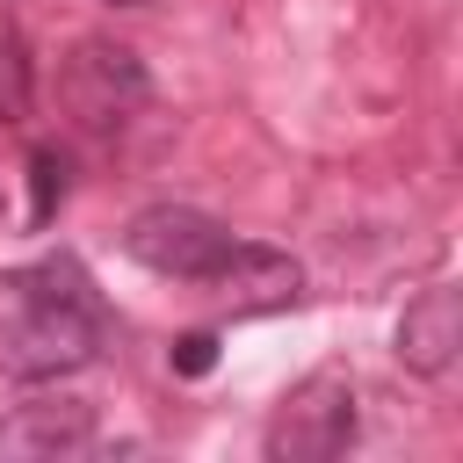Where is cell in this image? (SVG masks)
I'll return each mask as SVG.
<instances>
[{
	"label": "cell",
	"instance_id": "obj_1",
	"mask_svg": "<svg viewBox=\"0 0 463 463\" xmlns=\"http://www.w3.org/2000/svg\"><path fill=\"white\" fill-rule=\"evenodd\" d=\"M14 289H22V304L0 326V369L22 383L87 369L94 340H101V297H94L87 268L72 253H58V260H36L29 275H14Z\"/></svg>",
	"mask_w": 463,
	"mask_h": 463
},
{
	"label": "cell",
	"instance_id": "obj_2",
	"mask_svg": "<svg viewBox=\"0 0 463 463\" xmlns=\"http://www.w3.org/2000/svg\"><path fill=\"white\" fill-rule=\"evenodd\" d=\"M145 94H152V80H145L137 51H123V43L87 36V43H72V58L58 65V101H65V116H72L80 130H94V137H109L116 123H130V116L145 109Z\"/></svg>",
	"mask_w": 463,
	"mask_h": 463
},
{
	"label": "cell",
	"instance_id": "obj_3",
	"mask_svg": "<svg viewBox=\"0 0 463 463\" xmlns=\"http://www.w3.org/2000/svg\"><path fill=\"white\" fill-rule=\"evenodd\" d=\"M354 441V383L340 369H311L268 420V456L275 463H326Z\"/></svg>",
	"mask_w": 463,
	"mask_h": 463
},
{
	"label": "cell",
	"instance_id": "obj_4",
	"mask_svg": "<svg viewBox=\"0 0 463 463\" xmlns=\"http://www.w3.org/2000/svg\"><path fill=\"white\" fill-rule=\"evenodd\" d=\"M224 246H232V232L210 210H188V203H152L123 232V253L152 275H174V282H203L224 260Z\"/></svg>",
	"mask_w": 463,
	"mask_h": 463
},
{
	"label": "cell",
	"instance_id": "obj_5",
	"mask_svg": "<svg viewBox=\"0 0 463 463\" xmlns=\"http://www.w3.org/2000/svg\"><path fill=\"white\" fill-rule=\"evenodd\" d=\"M210 289H217V304L232 311V318H253V311H289L297 297H304V268L289 260V253H275V246H224V260L203 275Z\"/></svg>",
	"mask_w": 463,
	"mask_h": 463
},
{
	"label": "cell",
	"instance_id": "obj_6",
	"mask_svg": "<svg viewBox=\"0 0 463 463\" xmlns=\"http://www.w3.org/2000/svg\"><path fill=\"white\" fill-rule=\"evenodd\" d=\"M94 441V405L80 398H29L0 420V463H51V456H80Z\"/></svg>",
	"mask_w": 463,
	"mask_h": 463
},
{
	"label": "cell",
	"instance_id": "obj_7",
	"mask_svg": "<svg viewBox=\"0 0 463 463\" xmlns=\"http://www.w3.org/2000/svg\"><path fill=\"white\" fill-rule=\"evenodd\" d=\"M456 347H463V297H456L449 282H434V289H420V297L405 304V318H398V362H405L412 376H449Z\"/></svg>",
	"mask_w": 463,
	"mask_h": 463
},
{
	"label": "cell",
	"instance_id": "obj_8",
	"mask_svg": "<svg viewBox=\"0 0 463 463\" xmlns=\"http://www.w3.org/2000/svg\"><path fill=\"white\" fill-rule=\"evenodd\" d=\"M29 109H36V58L22 29L0 22V123H29Z\"/></svg>",
	"mask_w": 463,
	"mask_h": 463
},
{
	"label": "cell",
	"instance_id": "obj_9",
	"mask_svg": "<svg viewBox=\"0 0 463 463\" xmlns=\"http://www.w3.org/2000/svg\"><path fill=\"white\" fill-rule=\"evenodd\" d=\"M29 188H36V224L65 203V159L58 152H29Z\"/></svg>",
	"mask_w": 463,
	"mask_h": 463
},
{
	"label": "cell",
	"instance_id": "obj_10",
	"mask_svg": "<svg viewBox=\"0 0 463 463\" xmlns=\"http://www.w3.org/2000/svg\"><path fill=\"white\" fill-rule=\"evenodd\" d=\"M210 362H217V340H210V333H181V340H174V369H181V376H203Z\"/></svg>",
	"mask_w": 463,
	"mask_h": 463
},
{
	"label": "cell",
	"instance_id": "obj_11",
	"mask_svg": "<svg viewBox=\"0 0 463 463\" xmlns=\"http://www.w3.org/2000/svg\"><path fill=\"white\" fill-rule=\"evenodd\" d=\"M109 7H152V0H109Z\"/></svg>",
	"mask_w": 463,
	"mask_h": 463
}]
</instances>
